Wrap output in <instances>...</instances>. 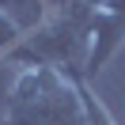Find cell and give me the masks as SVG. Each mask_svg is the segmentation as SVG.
I'll return each instance as SVG.
<instances>
[{
  "mask_svg": "<svg viewBox=\"0 0 125 125\" xmlns=\"http://www.w3.org/2000/svg\"><path fill=\"white\" fill-rule=\"evenodd\" d=\"M4 125H87L80 76L46 64H19L8 83Z\"/></svg>",
  "mask_w": 125,
  "mask_h": 125,
  "instance_id": "1",
  "label": "cell"
},
{
  "mask_svg": "<svg viewBox=\"0 0 125 125\" xmlns=\"http://www.w3.org/2000/svg\"><path fill=\"white\" fill-rule=\"evenodd\" d=\"M91 11L83 0L68 4L61 11H49L42 27H34L23 42L8 53L15 64H46V68H61L68 76H83L87 46H91Z\"/></svg>",
  "mask_w": 125,
  "mask_h": 125,
  "instance_id": "2",
  "label": "cell"
},
{
  "mask_svg": "<svg viewBox=\"0 0 125 125\" xmlns=\"http://www.w3.org/2000/svg\"><path fill=\"white\" fill-rule=\"evenodd\" d=\"M125 46V27L114 11L95 8L91 11V46H87V61H83V80H99V72L117 57V49Z\"/></svg>",
  "mask_w": 125,
  "mask_h": 125,
  "instance_id": "3",
  "label": "cell"
},
{
  "mask_svg": "<svg viewBox=\"0 0 125 125\" xmlns=\"http://www.w3.org/2000/svg\"><path fill=\"white\" fill-rule=\"evenodd\" d=\"M0 8L23 27V34H31L34 27H42L49 19V8L42 4V0H0Z\"/></svg>",
  "mask_w": 125,
  "mask_h": 125,
  "instance_id": "4",
  "label": "cell"
},
{
  "mask_svg": "<svg viewBox=\"0 0 125 125\" xmlns=\"http://www.w3.org/2000/svg\"><path fill=\"white\" fill-rule=\"evenodd\" d=\"M23 38H27V34H23V27H19L15 19L8 15V11L0 8V57H8V53H11V49H15Z\"/></svg>",
  "mask_w": 125,
  "mask_h": 125,
  "instance_id": "5",
  "label": "cell"
},
{
  "mask_svg": "<svg viewBox=\"0 0 125 125\" xmlns=\"http://www.w3.org/2000/svg\"><path fill=\"white\" fill-rule=\"evenodd\" d=\"M106 11H114V15L117 19H121V27H125V0H114V4H110V8Z\"/></svg>",
  "mask_w": 125,
  "mask_h": 125,
  "instance_id": "6",
  "label": "cell"
},
{
  "mask_svg": "<svg viewBox=\"0 0 125 125\" xmlns=\"http://www.w3.org/2000/svg\"><path fill=\"white\" fill-rule=\"evenodd\" d=\"M87 8H110V4H114V0H83Z\"/></svg>",
  "mask_w": 125,
  "mask_h": 125,
  "instance_id": "7",
  "label": "cell"
}]
</instances>
